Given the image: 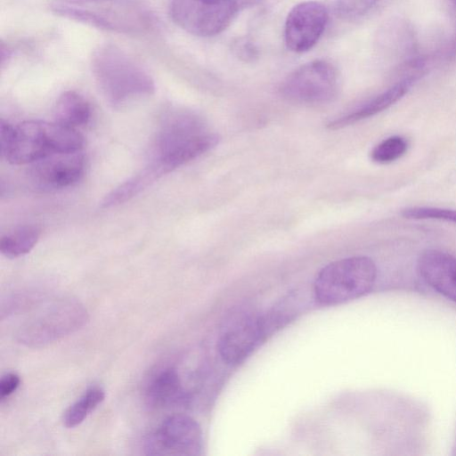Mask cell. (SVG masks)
Listing matches in <instances>:
<instances>
[{
  "mask_svg": "<svg viewBox=\"0 0 456 456\" xmlns=\"http://www.w3.org/2000/svg\"><path fill=\"white\" fill-rule=\"evenodd\" d=\"M84 137L57 122L27 120L12 126L1 119V157L13 165L31 164L54 153L81 151Z\"/></svg>",
  "mask_w": 456,
  "mask_h": 456,
  "instance_id": "1",
  "label": "cell"
},
{
  "mask_svg": "<svg viewBox=\"0 0 456 456\" xmlns=\"http://www.w3.org/2000/svg\"><path fill=\"white\" fill-rule=\"evenodd\" d=\"M183 398V389L175 369L166 368L155 374L145 390V400L151 408H163L177 403Z\"/></svg>",
  "mask_w": 456,
  "mask_h": 456,
  "instance_id": "15",
  "label": "cell"
},
{
  "mask_svg": "<svg viewBox=\"0 0 456 456\" xmlns=\"http://www.w3.org/2000/svg\"><path fill=\"white\" fill-rule=\"evenodd\" d=\"M453 4L456 6V0H452Z\"/></svg>",
  "mask_w": 456,
  "mask_h": 456,
  "instance_id": "25",
  "label": "cell"
},
{
  "mask_svg": "<svg viewBox=\"0 0 456 456\" xmlns=\"http://www.w3.org/2000/svg\"><path fill=\"white\" fill-rule=\"evenodd\" d=\"M235 51L237 52V54L240 56V58H242L245 61L253 60V58L256 56V51L254 45L247 40L243 42H238L235 45Z\"/></svg>",
  "mask_w": 456,
  "mask_h": 456,
  "instance_id": "24",
  "label": "cell"
},
{
  "mask_svg": "<svg viewBox=\"0 0 456 456\" xmlns=\"http://www.w3.org/2000/svg\"><path fill=\"white\" fill-rule=\"evenodd\" d=\"M58 16L112 32L137 35L154 25L150 10L137 0H52Z\"/></svg>",
  "mask_w": 456,
  "mask_h": 456,
  "instance_id": "3",
  "label": "cell"
},
{
  "mask_svg": "<svg viewBox=\"0 0 456 456\" xmlns=\"http://www.w3.org/2000/svg\"><path fill=\"white\" fill-rule=\"evenodd\" d=\"M202 431L192 418L183 414L167 417L144 443L149 455L195 456L201 454Z\"/></svg>",
  "mask_w": 456,
  "mask_h": 456,
  "instance_id": "9",
  "label": "cell"
},
{
  "mask_svg": "<svg viewBox=\"0 0 456 456\" xmlns=\"http://www.w3.org/2000/svg\"><path fill=\"white\" fill-rule=\"evenodd\" d=\"M378 0H336L334 11L338 18L353 20L366 14Z\"/></svg>",
  "mask_w": 456,
  "mask_h": 456,
  "instance_id": "22",
  "label": "cell"
},
{
  "mask_svg": "<svg viewBox=\"0 0 456 456\" xmlns=\"http://www.w3.org/2000/svg\"><path fill=\"white\" fill-rule=\"evenodd\" d=\"M376 277V265L368 256L336 260L318 273L314 285L315 298L325 305L356 299L372 289Z\"/></svg>",
  "mask_w": 456,
  "mask_h": 456,
  "instance_id": "5",
  "label": "cell"
},
{
  "mask_svg": "<svg viewBox=\"0 0 456 456\" xmlns=\"http://www.w3.org/2000/svg\"><path fill=\"white\" fill-rule=\"evenodd\" d=\"M91 114L89 102L75 91L62 93L53 108L54 121L74 129L86 126L90 120Z\"/></svg>",
  "mask_w": 456,
  "mask_h": 456,
  "instance_id": "16",
  "label": "cell"
},
{
  "mask_svg": "<svg viewBox=\"0 0 456 456\" xmlns=\"http://www.w3.org/2000/svg\"><path fill=\"white\" fill-rule=\"evenodd\" d=\"M417 270L427 284L456 303V256L438 249H427L418 258Z\"/></svg>",
  "mask_w": 456,
  "mask_h": 456,
  "instance_id": "13",
  "label": "cell"
},
{
  "mask_svg": "<svg viewBox=\"0 0 456 456\" xmlns=\"http://www.w3.org/2000/svg\"><path fill=\"white\" fill-rule=\"evenodd\" d=\"M402 216L414 220H440L456 224V210L436 207H411L402 210Z\"/></svg>",
  "mask_w": 456,
  "mask_h": 456,
  "instance_id": "21",
  "label": "cell"
},
{
  "mask_svg": "<svg viewBox=\"0 0 456 456\" xmlns=\"http://www.w3.org/2000/svg\"><path fill=\"white\" fill-rule=\"evenodd\" d=\"M266 335L264 318L241 313L232 316L222 329L218 350L231 365L241 362Z\"/></svg>",
  "mask_w": 456,
  "mask_h": 456,
  "instance_id": "11",
  "label": "cell"
},
{
  "mask_svg": "<svg viewBox=\"0 0 456 456\" xmlns=\"http://www.w3.org/2000/svg\"><path fill=\"white\" fill-rule=\"evenodd\" d=\"M20 379L16 373L10 372L4 374L0 380V397L4 400L12 395L20 386Z\"/></svg>",
  "mask_w": 456,
  "mask_h": 456,
  "instance_id": "23",
  "label": "cell"
},
{
  "mask_svg": "<svg viewBox=\"0 0 456 456\" xmlns=\"http://www.w3.org/2000/svg\"><path fill=\"white\" fill-rule=\"evenodd\" d=\"M282 96L305 104H324L338 94L339 76L337 69L324 60H314L292 71L281 86Z\"/></svg>",
  "mask_w": 456,
  "mask_h": 456,
  "instance_id": "8",
  "label": "cell"
},
{
  "mask_svg": "<svg viewBox=\"0 0 456 456\" xmlns=\"http://www.w3.org/2000/svg\"><path fill=\"white\" fill-rule=\"evenodd\" d=\"M263 0H171L174 22L197 37H214L225 30L241 11Z\"/></svg>",
  "mask_w": 456,
  "mask_h": 456,
  "instance_id": "6",
  "label": "cell"
},
{
  "mask_svg": "<svg viewBox=\"0 0 456 456\" xmlns=\"http://www.w3.org/2000/svg\"><path fill=\"white\" fill-rule=\"evenodd\" d=\"M218 142V135L206 131L195 117L172 113L157 134L149 164L163 175L208 152Z\"/></svg>",
  "mask_w": 456,
  "mask_h": 456,
  "instance_id": "4",
  "label": "cell"
},
{
  "mask_svg": "<svg viewBox=\"0 0 456 456\" xmlns=\"http://www.w3.org/2000/svg\"><path fill=\"white\" fill-rule=\"evenodd\" d=\"M416 79L412 77H403L357 109L328 123V128L332 130L340 129L387 110L408 93Z\"/></svg>",
  "mask_w": 456,
  "mask_h": 456,
  "instance_id": "14",
  "label": "cell"
},
{
  "mask_svg": "<svg viewBox=\"0 0 456 456\" xmlns=\"http://www.w3.org/2000/svg\"><path fill=\"white\" fill-rule=\"evenodd\" d=\"M40 234L41 230L37 225L20 226L1 238L0 251L8 258L24 256L35 247Z\"/></svg>",
  "mask_w": 456,
  "mask_h": 456,
  "instance_id": "18",
  "label": "cell"
},
{
  "mask_svg": "<svg viewBox=\"0 0 456 456\" xmlns=\"http://www.w3.org/2000/svg\"><path fill=\"white\" fill-rule=\"evenodd\" d=\"M406 140L399 135L386 138L370 152L371 159L379 164H387L401 158L407 151Z\"/></svg>",
  "mask_w": 456,
  "mask_h": 456,
  "instance_id": "20",
  "label": "cell"
},
{
  "mask_svg": "<svg viewBox=\"0 0 456 456\" xmlns=\"http://www.w3.org/2000/svg\"><path fill=\"white\" fill-rule=\"evenodd\" d=\"M86 321V309L78 300L59 299L23 323L17 339L29 347L44 346L79 330Z\"/></svg>",
  "mask_w": 456,
  "mask_h": 456,
  "instance_id": "7",
  "label": "cell"
},
{
  "mask_svg": "<svg viewBox=\"0 0 456 456\" xmlns=\"http://www.w3.org/2000/svg\"><path fill=\"white\" fill-rule=\"evenodd\" d=\"M28 175L37 188L57 191L77 183L85 173L81 151L54 153L30 164Z\"/></svg>",
  "mask_w": 456,
  "mask_h": 456,
  "instance_id": "12",
  "label": "cell"
},
{
  "mask_svg": "<svg viewBox=\"0 0 456 456\" xmlns=\"http://www.w3.org/2000/svg\"><path fill=\"white\" fill-rule=\"evenodd\" d=\"M328 19L327 8L320 2L296 4L285 20L284 40L288 49L297 53L312 49L322 37Z\"/></svg>",
  "mask_w": 456,
  "mask_h": 456,
  "instance_id": "10",
  "label": "cell"
},
{
  "mask_svg": "<svg viewBox=\"0 0 456 456\" xmlns=\"http://www.w3.org/2000/svg\"><path fill=\"white\" fill-rule=\"evenodd\" d=\"M93 76L106 102L113 109L151 96L155 84L147 70L120 47L99 46L91 58Z\"/></svg>",
  "mask_w": 456,
  "mask_h": 456,
  "instance_id": "2",
  "label": "cell"
},
{
  "mask_svg": "<svg viewBox=\"0 0 456 456\" xmlns=\"http://www.w3.org/2000/svg\"><path fill=\"white\" fill-rule=\"evenodd\" d=\"M105 398L104 390L97 386L89 387L85 394L63 413L62 422L67 428L81 424Z\"/></svg>",
  "mask_w": 456,
  "mask_h": 456,
  "instance_id": "19",
  "label": "cell"
},
{
  "mask_svg": "<svg viewBox=\"0 0 456 456\" xmlns=\"http://www.w3.org/2000/svg\"><path fill=\"white\" fill-rule=\"evenodd\" d=\"M159 177V173L148 165L107 194L101 203L102 208H111L129 200Z\"/></svg>",
  "mask_w": 456,
  "mask_h": 456,
  "instance_id": "17",
  "label": "cell"
}]
</instances>
